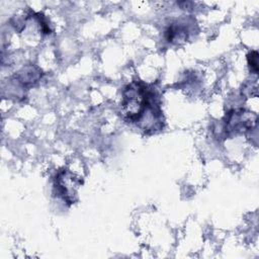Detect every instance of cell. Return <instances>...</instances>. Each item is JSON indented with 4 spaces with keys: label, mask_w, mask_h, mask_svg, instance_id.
Here are the masks:
<instances>
[{
    "label": "cell",
    "mask_w": 259,
    "mask_h": 259,
    "mask_svg": "<svg viewBox=\"0 0 259 259\" xmlns=\"http://www.w3.org/2000/svg\"><path fill=\"white\" fill-rule=\"evenodd\" d=\"M153 93L141 82H133L128 84L123 92L121 99V112L124 118L132 122L140 121L145 112H155L153 102Z\"/></svg>",
    "instance_id": "1"
},
{
    "label": "cell",
    "mask_w": 259,
    "mask_h": 259,
    "mask_svg": "<svg viewBox=\"0 0 259 259\" xmlns=\"http://www.w3.org/2000/svg\"><path fill=\"white\" fill-rule=\"evenodd\" d=\"M82 181L79 176L68 171L63 170L58 173L55 179V188L59 196H61L67 203L71 204L75 201L77 188Z\"/></svg>",
    "instance_id": "2"
},
{
    "label": "cell",
    "mask_w": 259,
    "mask_h": 259,
    "mask_svg": "<svg viewBox=\"0 0 259 259\" xmlns=\"http://www.w3.org/2000/svg\"><path fill=\"white\" fill-rule=\"evenodd\" d=\"M226 132L239 134L251 130L257 122V114L245 109H234L226 115Z\"/></svg>",
    "instance_id": "3"
},
{
    "label": "cell",
    "mask_w": 259,
    "mask_h": 259,
    "mask_svg": "<svg viewBox=\"0 0 259 259\" xmlns=\"http://www.w3.org/2000/svg\"><path fill=\"white\" fill-rule=\"evenodd\" d=\"M21 78V82L24 85H32V83L37 82L38 78H39V71L33 67H28L25 70L23 69V73H19Z\"/></svg>",
    "instance_id": "4"
},
{
    "label": "cell",
    "mask_w": 259,
    "mask_h": 259,
    "mask_svg": "<svg viewBox=\"0 0 259 259\" xmlns=\"http://www.w3.org/2000/svg\"><path fill=\"white\" fill-rule=\"evenodd\" d=\"M247 59H248V64H249L250 70L254 74H257V72H258V53L256 51L250 52Z\"/></svg>",
    "instance_id": "5"
}]
</instances>
